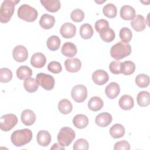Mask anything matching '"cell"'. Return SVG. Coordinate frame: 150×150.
<instances>
[{"mask_svg": "<svg viewBox=\"0 0 150 150\" xmlns=\"http://www.w3.org/2000/svg\"><path fill=\"white\" fill-rule=\"evenodd\" d=\"M104 105L102 99L97 96L92 97L88 102V108L93 111H97L100 110Z\"/></svg>", "mask_w": 150, "mask_h": 150, "instance_id": "cell-25", "label": "cell"}, {"mask_svg": "<svg viewBox=\"0 0 150 150\" xmlns=\"http://www.w3.org/2000/svg\"><path fill=\"white\" fill-rule=\"evenodd\" d=\"M18 123L17 117L13 114H7L1 117V129L7 132L12 129Z\"/></svg>", "mask_w": 150, "mask_h": 150, "instance_id": "cell-6", "label": "cell"}, {"mask_svg": "<svg viewBox=\"0 0 150 150\" xmlns=\"http://www.w3.org/2000/svg\"><path fill=\"white\" fill-rule=\"evenodd\" d=\"M84 18V13L80 9L73 10L71 13V19L75 22H80Z\"/></svg>", "mask_w": 150, "mask_h": 150, "instance_id": "cell-39", "label": "cell"}, {"mask_svg": "<svg viewBox=\"0 0 150 150\" xmlns=\"http://www.w3.org/2000/svg\"><path fill=\"white\" fill-rule=\"evenodd\" d=\"M114 150H129L130 145L125 140H122L117 142L114 146Z\"/></svg>", "mask_w": 150, "mask_h": 150, "instance_id": "cell-43", "label": "cell"}, {"mask_svg": "<svg viewBox=\"0 0 150 150\" xmlns=\"http://www.w3.org/2000/svg\"><path fill=\"white\" fill-rule=\"evenodd\" d=\"M112 117L111 115L107 112H102L97 115L95 119L96 124L100 127H105L112 122Z\"/></svg>", "mask_w": 150, "mask_h": 150, "instance_id": "cell-14", "label": "cell"}, {"mask_svg": "<svg viewBox=\"0 0 150 150\" xmlns=\"http://www.w3.org/2000/svg\"><path fill=\"white\" fill-rule=\"evenodd\" d=\"M21 121L26 126L32 125L36 121V115L32 110L26 109L22 112Z\"/></svg>", "mask_w": 150, "mask_h": 150, "instance_id": "cell-15", "label": "cell"}, {"mask_svg": "<svg viewBox=\"0 0 150 150\" xmlns=\"http://www.w3.org/2000/svg\"><path fill=\"white\" fill-rule=\"evenodd\" d=\"M36 80L39 85L46 90H51L54 86V79L50 74L43 73H38L36 75Z\"/></svg>", "mask_w": 150, "mask_h": 150, "instance_id": "cell-7", "label": "cell"}, {"mask_svg": "<svg viewBox=\"0 0 150 150\" xmlns=\"http://www.w3.org/2000/svg\"><path fill=\"white\" fill-rule=\"evenodd\" d=\"M135 83L141 88L146 87L149 84V77L145 74H139L135 78Z\"/></svg>", "mask_w": 150, "mask_h": 150, "instance_id": "cell-36", "label": "cell"}, {"mask_svg": "<svg viewBox=\"0 0 150 150\" xmlns=\"http://www.w3.org/2000/svg\"><path fill=\"white\" fill-rule=\"evenodd\" d=\"M40 2L46 9L50 12H57L61 6L59 0H40Z\"/></svg>", "mask_w": 150, "mask_h": 150, "instance_id": "cell-21", "label": "cell"}, {"mask_svg": "<svg viewBox=\"0 0 150 150\" xmlns=\"http://www.w3.org/2000/svg\"><path fill=\"white\" fill-rule=\"evenodd\" d=\"M12 56L16 62H23L28 59V52L24 46L18 45L14 47Z\"/></svg>", "mask_w": 150, "mask_h": 150, "instance_id": "cell-9", "label": "cell"}, {"mask_svg": "<svg viewBox=\"0 0 150 150\" xmlns=\"http://www.w3.org/2000/svg\"><path fill=\"white\" fill-rule=\"evenodd\" d=\"M76 32V28L75 25L70 22L64 23L60 29L61 35L66 39L73 38Z\"/></svg>", "mask_w": 150, "mask_h": 150, "instance_id": "cell-11", "label": "cell"}, {"mask_svg": "<svg viewBox=\"0 0 150 150\" xmlns=\"http://www.w3.org/2000/svg\"><path fill=\"white\" fill-rule=\"evenodd\" d=\"M138 104L141 107H146L150 103L149 93L146 91H140L137 97Z\"/></svg>", "mask_w": 150, "mask_h": 150, "instance_id": "cell-29", "label": "cell"}, {"mask_svg": "<svg viewBox=\"0 0 150 150\" xmlns=\"http://www.w3.org/2000/svg\"><path fill=\"white\" fill-rule=\"evenodd\" d=\"M94 31L91 25L89 23L83 24L80 28V35L81 37L84 39H90L93 35Z\"/></svg>", "mask_w": 150, "mask_h": 150, "instance_id": "cell-31", "label": "cell"}, {"mask_svg": "<svg viewBox=\"0 0 150 150\" xmlns=\"http://www.w3.org/2000/svg\"><path fill=\"white\" fill-rule=\"evenodd\" d=\"M58 109L61 113L68 114L72 111L73 105L69 100L63 99L58 103Z\"/></svg>", "mask_w": 150, "mask_h": 150, "instance_id": "cell-33", "label": "cell"}, {"mask_svg": "<svg viewBox=\"0 0 150 150\" xmlns=\"http://www.w3.org/2000/svg\"><path fill=\"white\" fill-rule=\"evenodd\" d=\"M120 92V86L115 82H111L108 84L105 89V93L108 98L114 99L116 98Z\"/></svg>", "mask_w": 150, "mask_h": 150, "instance_id": "cell-17", "label": "cell"}, {"mask_svg": "<svg viewBox=\"0 0 150 150\" xmlns=\"http://www.w3.org/2000/svg\"><path fill=\"white\" fill-rule=\"evenodd\" d=\"M66 70L70 73L77 72L81 67V62L78 58L67 59L64 62Z\"/></svg>", "mask_w": 150, "mask_h": 150, "instance_id": "cell-12", "label": "cell"}, {"mask_svg": "<svg viewBox=\"0 0 150 150\" xmlns=\"http://www.w3.org/2000/svg\"><path fill=\"white\" fill-rule=\"evenodd\" d=\"M109 79L108 73L101 69L96 70L92 74V80L94 83L98 86H102L105 84Z\"/></svg>", "mask_w": 150, "mask_h": 150, "instance_id": "cell-10", "label": "cell"}, {"mask_svg": "<svg viewBox=\"0 0 150 150\" xmlns=\"http://www.w3.org/2000/svg\"><path fill=\"white\" fill-rule=\"evenodd\" d=\"M131 47L128 43L119 42L113 45L110 49L111 56L117 60H121L131 53Z\"/></svg>", "mask_w": 150, "mask_h": 150, "instance_id": "cell-2", "label": "cell"}, {"mask_svg": "<svg viewBox=\"0 0 150 150\" xmlns=\"http://www.w3.org/2000/svg\"><path fill=\"white\" fill-rule=\"evenodd\" d=\"M54 17L47 13H44L42 15L39 20V25L44 29H51L54 26Z\"/></svg>", "mask_w": 150, "mask_h": 150, "instance_id": "cell-19", "label": "cell"}, {"mask_svg": "<svg viewBox=\"0 0 150 150\" xmlns=\"http://www.w3.org/2000/svg\"><path fill=\"white\" fill-rule=\"evenodd\" d=\"M32 132L30 129L24 128L15 131L11 135V140L16 146H22L31 141Z\"/></svg>", "mask_w": 150, "mask_h": 150, "instance_id": "cell-1", "label": "cell"}, {"mask_svg": "<svg viewBox=\"0 0 150 150\" xmlns=\"http://www.w3.org/2000/svg\"><path fill=\"white\" fill-rule=\"evenodd\" d=\"M119 105L124 110H129L133 108L134 105L133 98L127 94L122 96L118 101Z\"/></svg>", "mask_w": 150, "mask_h": 150, "instance_id": "cell-22", "label": "cell"}, {"mask_svg": "<svg viewBox=\"0 0 150 150\" xmlns=\"http://www.w3.org/2000/svg\"><path fill=\"white\" fill-rule=\"evenodd\" d=\"M125 128L120 124H114L110 129V134L114 138L122 137L125 134Z\"/></svg>", "mask_w": 150, "mask_h": 150, "instance_id": "cell-27", "label": "cell"}, {"mask_svg": "<svg viewBox=\"0 0 150 150\" xmlns=\"http://www.w3.org/2000/svg\"><path fill=\"white\" fill-rule=\"evenodd\" d=\"M130 24L134 30L137 32H141L145 29L146 23L142 15H137L132 19Z\"/></svg>", "mask_w": 150, "mask_h": 150, "instance_id": "cell-13", "label": "cell"}, {"mask_svg": "<svg viewBox=\"0 0 150 150\" xmlns=\"http://www.w3.org/2000/svg\"><path fill=\"white\" fill-rule=\"evenodd\" d=\"M47 70L53 73L57 74L62 71V67L59 62L56 61H52L48 64Z\"/></svg>", "mask_w": 150, "mask_h": 150, "instance_id": "cell-41", "label": "cell"}, {"mask_svg": "<svg viewBox=\"0 0 150 150\" xmlns=\"http://www.w3.org/2000/svg\"><path fill=\"white\" fill-rule=\"evenodd\" d=\"M51 149H64V146H62L59 143H55L53 145V146L50 148Z\"/></svg>", "mask_w": 150, "mask_h": 150, "instance_id": "cell-45", "label": "cell"}, {"mask_svg": "<svg viewBox=\"0 0 150 150\" xmlns=\"http://www.w3.org/2000/svg\"><path fill=\"white\" fill-rule=\"evenodd\" d=\"M46 62V59L45 56L40 52H37L34 53L31 57L30 63L32 66L35 68L43 67Z\"/></svg>", "mask_w": 150, "mask_h": 150, "instance_id": "cell-16", "label": "cell"}, {"mask_svg": "<svg viewBox=\"0 0 150 150\" xmlns=\"http://www.w3.org/2000/svg\"><path fill=\"white\" fill-rule=\"evenodd\" d=\"M106 27H109V23L105 19H99L95 23V29L97 32Z\"/></svg>", "mask_w": 150, "mask_h": 150, "instance_id": "cell-44", "label": "cell"}, {"mask_svg": "<svg viewBox=\"0 0 150 150\" xmlns=\"http://www.w3.org/2000/svg\"><path fill=\"white\" fill-rule=\"evenodd\" d=\"M119 36L122 42L128 43L132 39V33L131 30L128 28L124 27L120 30Z\"/></svg>", "mask_w": 150, "mask_h": 150, "instance_id": "cell-37", "label": "cell"}, {"mask_svg": "<svg viewBox=\"0 0 150 150\" xmlns=\"http://www.w3.org/2000/svg\"><path fill=\"white\" fill-rule=\"evenodd\" d=\"M88 143L86 139L83 138H80L75 141L73 144V149L74 150H87L88 149Z\"/></svg>", "mask_w": 150, "mask_h": 150, "instance_id": "cell-40", "label": "cell"}, {"mask_svg": "<svg viewBox=\"0 0 150 150\" xmlns=\"http://www.w3.org/2000/svg\"><path fill=\"white\" fill-rule=\"evenodd\" d=\"M32 75V69L27 66H21L16 70L17 77L20 80H25Z\"/></svg>", "mask_w": 150, "mask_h": 150, "instance_id": "cell-28", "label": "cell"}, {"mask_svg": "<svg viewBox=\"0 0 150 150\" xmlns=\"http://www.w3.org/2000/svg\"><path fill=\"white\" fill-rule=\"evenodd\" d=\"M76 134L74 131L67 127H63L57 134V139L58 142L63 146H68L75 138Z\"/></svg>", "mask_w": 150, "mask_h": 150, "instance_id": "cell-5", "label": "cell"}, {"mask_svg": "<svg viewBox=\"0 0 150 150\" xmlns=\"http://www.w3.org/2000/svg\"><path fill=\"white\" fill-rule=\"evenodd\" d=\"M18 16L22 20L32 22L37 19L38 12L35 8L31 6L23 4L18 9Z\"/></svg>", "mask_w": 150, "mask_h": 150, "instance_id": "cell-4", "label": "cell"}, {"mask_svg": "<svg viewBox=\"0 0 150 150\" xmlns=\"http://www.w3.org/2000/svg\"><path fill=\"white\" fill-rule=\"evenodd\" d=\"M20 1L5 0L2 2L0 8V21L1 23H7L11 19L15 11V6Z\"/></svg>", "mask_w": 150, "mask_h": 150, "instance_id": "cell-3", "label": "cell"}, {"mask_svg": "<svg viewBox=\"0 0 150 150\" xmlns=\"http://www.w3.org/2000/svg\"><path fill=\"white\" fill-rule=\"evenodd\" d=\"M46 45L50 50L55 51L58 50L60 47V40L57 36L52 35L47 39Z\"/></svg>", "mask_w": 150, "mask_h": 150, "instance_id": "cell-34", "label": "cell"}, {"mask_svg": "<svg viewBox=\"0 0 150 150\" xmlns=\"http://www.w3.org/2000/svg\"><path fill=\"white\" fill-rule=\"evenodd\" d=\"M23 86L26 91L29 93H34L37 91L39 87V84L36 79L32 77H29L25 80Z\"/></svg>", "mask_w": 150, "mask_h": 150, "instance_id": "cell-30", "label": "cell"}, {"mask_svg": "<svg viewBox=\"0 0 150 150\" xmlns=\"http://www.w3.org/2000/svg\"><path fill=\"white\" fill-rule=\"evenodd\" d=\"M101 39L107 43H110L112 42L115 38V32L114 31L109 27H106L99 32Z\"/></svg>", "mask_w": 150, "mask_h": 150, "instance_id": "cell-26", "label": "cell"}, {"mask_svg": "<svg viewBox=\"0 0 150 150\" xmlns=\"http://www.w3.org/2000/svg\"><path fill=\"white\" fill-rule=\"evenodd\" d=\"M52 137L50 133L46 130H40L36 136L38 144L42 146H47L51 142Z\"/></svg>", "mask_w": 150, "mask_h": 150, "instance_id": "cell-18", "label": "cell"}, {"mask_svg": "<svg viewBox=\"0 0 150 150\" xmlns=\"http://www.w3.org/2000/svg\"><path fill=\"white\" fill-rule=\"evenodd\" d=\"M120 16L125 21L132 20L135 16V11L129 5H124L120 9Z\"/></svg>", "mask_w": 150, "mask_h": 150, "instance_id": "cell-23", "label": "cell"}, {"mask_svg": "<svg viewBox=\"0 0 150 150\" xmlns=\"http://www.w3.org/2000/svg\"><path fill=\"white\" fill-rule=\"evenodd\" d=\"M71 95L76 102L82 103L87 97V89L84 85H76L71 89Z\"/></svg>", "mask_w": 150, "mask_h": 150, "instance_id": "cell-8", "label": "cell"}, {"mask_svg": "<svg viewBox=\"0 0 150 150\" xmlns=\"http://www.w3.org/2000/svg\"><path fill=\"white\" fill-rule=\"evenodd\" d=\"M73 125L77 128L83 129L87 127L88 124V117L84 114H77L73 119Z\"/></svg>", "mask_w": 150, "mask_h": 150, "instance_id": "cell-24", "label": "cell"}, {"mask_svg": "<svg viewBox=\"0 0 150 150\" xmlns=\"http://www.w3.org/2000/svg\"><path fill=\"white\" fill-rule=\"evenodd\" d=\"M12 79V73L8 68H1L0 69V81L2 83H8Z\"/></svg>", "mask_w": 150, "mask_h": 150, "instance_id": "cell-38", "label": "cell"}, {"mask_svg": "<svg viewBox=\"0 0 150 150\" xmlns=\"http://www.w3.org/2000/svg\"><path fill=\"white\" fill-rule=\"evenodd\" d=\"M121 62L120 61H112L109 65V69L110 71L114 74H118L121 73Z\"/></svg>", "mask_w": 150, "mask_h": 150, "instance_id": "cell-42", "label": "cell"}, {"mask_svg": "<svg viewBox=\"0 0 150 150\" xmlns=\"http://www.w3.org/2000/svg\"><path fill=\"white\" fill-rule=\"evenodd\" d=\"M103 14L109 18H115L117 13V9L116 6L113 4H108L105 5L103 9Z\"/></svg>", "mask_w": 150, "mask_h": 150, "instance_id": "cell-35", "label": "cell"}, {"mask_svg": "<svg viewBox=\"0 0 150 150\" xmlns=\"http://www.w3.org/2000/svg\"><path fill=\"white\" fill-rule=\"evenodd\" d=\"M61 52L66 57H72L77 54V49L76 46L74 43L70 42H67L63 45Z\"/></svg>", "mask_w": 150, "mask_h": 150, "instance_id": "cell-20", "label": "cell"}, {"mask_svg": "<svg viewBox=\"0 0 150 150\" xmlns=\"http://www.w3.org/2000/svg\"><path fill=\"white\" fill-rule=\"evenodd\" d=\"M135 70V64L130 60H127L121 63V73L124 75H130L132 74Z\"/></svg>", "mask_w": 150, "mask_h": 150, "instance_id": "cell-32", "label": "cell"}]
</instances>
